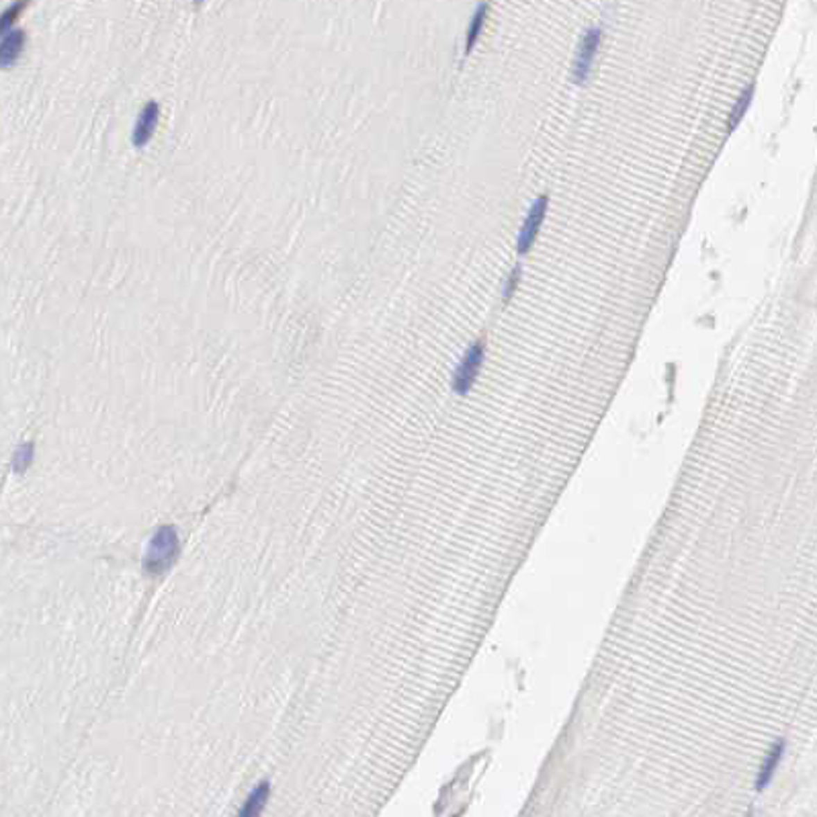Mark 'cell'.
<instances>
[{"mask_svg": "<svg viewBox=\"0 0 817 817\" xmlns=\"http://www.w3.org/2000/svg\"><path fill=\"white\" fill-rule=\"evenodd\" d=\"M484 342H475L467 348V353L463 355L461 363L457 365L455 373H453V391L455 394H467L471 389V385L475 383L480 369L484 365Z\"/></svg>", "mask_w": 817, "mask_h": 817, "instance_id": "cell-1", "label": "cell"}, {"mask_svg": "<svg viewBox=\"0 0 817 817\" xmlns=\"http://www.w3.org/2000/svg\"><path fill=\"white\" fill-rule=\"evenodd\" d=\"M600 37H603V35H600V29L592 27V29H588V31L584 33V37L580 40L578 51H575V58H573V68H572V81L573 82L582 84V82H586V78L590 76V70H592L594 58H596V53H598Z\"/></svg>", "mask_w": 817, "mask_h": 817, "instance_id": "cell-2", "label": "cell"}, {"mask_svg": "<svg viewBox=\"0 0 817 817\" xmlns=\"http://www.w3.org/2000/svg\"><path fill=\"white\" fill-rule=\"evenodd\" d=\"M547 203H549V199L543 195V197H539L531 205V209H529V213H527V217L523 221V228L519 232V254H527L532 248V244H534L537 234H539V230H541V226L545 221Z\"/></svg>", "mask_w": 817, "mask_h": 817, "instance_id": "cell-3", "label": "cell"}, {"mask_svg": "<svg viewBox=\"0 0 817 817\" xmlns=\"http://www.w3.org/2000/svg\"><path fill=\"white\" fill-rule=\"evenodd\" d=\"M158 117H160V107H158V103H148L144 109H142V113H140V117H137V123H135V129H133V144L137 146V148H142V146H146L148 142H150V137L154 135V129H156V125H158Z\"/></svg>", "mask_w": 817, "mask_h": 817, "instance_id": "cell-4", "label": "cell"}, {"mask_svg": "<svg viewBox=\"0 0 817 817\" xmlns=\"http://www.w3.org/2000/svg\"><path fill=\"white\" fill-rule=\"evenodd\" d=\"M25 47V33L21 29H12L0 40V68H10Z\"/></svg>", "mask_w": 817, "mask_h": 817, "instance_id": "cell-5", "label": "cell"}, {"mask_svg": "<svg viewBox=\"0 0 817 817\" xmlns=\"http://www.w3.org/2000/svg\"><path fill=\"white\" fill-rule=\"evenodd\" d=\"M486 15H488V4H486V2H482V4L478 6V10H475L473 19H471V25H469V29H467V47H465V49H467V53L473 49L475 41H478L480 33H482L484 21H486Z\"/></svg>", "mask_w": 817, "mask_h": 817, "instance_id": "cell-6", "label": "cell"}, {"mask_svg": "<svg viewBox=\"0 0 817 817\" xmlns=\"http://www.w3.org/2000/svg\"><path fill=\"white\" fill-rule=\"evenodd\" d=\"M782 748H784V743L782 741H778L777 748L768 754V758H766V762H764V766H762V773H760V780H758V789H764L768 782H770V778H773V775H775V770H777L778 762H780V756H782Z\"/></svg>", "mask_w": 817, "mask_h": 817, "instance_id": "cell-7", "label": "cell"}, {"mask_svg": "<svg viewBox=\"0 0 817 817\" xmlns=\"http://www.w3.org/2000/svg\"><path fill=\"white\" fill-rule=\"evenodd\" d=\"M752 96H754V84H750V86L741 92V96L737 99L736 107H734V111H732V115H730V131H734L737 127V123L741 121V117L746 115V111H748V107H750V103H752Z\"/></svg>", "mask_w": 817, "mask_h": 817, "instance_id": "cell-8", "label": "cell"}, {"mask_svg": "<svg viewBox=\"0 0 817 817\" xmlns=\"http://www.w3.org/2000/svg\"><path fill=\"white\" fill-rule=\"evenodd\" d=\"M27 2H29V0H17V2H12V4L0 15V35H4V33L10 31V27L15 25V21L19 19V15H21L23 8L27 6Z\"/></svg>", "mask_w": 817, "mask_h": 817, "instance_id": "cell-9", "label": "cell"}, {"mask_svg": "<svg viewBox=\"0 0 817 817\" xmlns=\"http://www.w3.org/2000/svg\"><path fill=\"white\" fill-rule=\"evenodd\" d=\"M519 281H521V264H516L514 271H512V273L508 275V279H506V285H504V291H502V299H504V301H508V299L512 297V293H514V289L519 285Z\"/></svg>", "mask_w": 817, "mask_h": 817, "instance_id": "cell-10", "label": "cell"}, {"mask_svg": "<svg viewBox=\"0 0 817 817\" xmlns=\"http://www.w3.org/2000/svg\"><path fill=\"white\" fill-rule=\"evenodd\" d=\"M29 455H31V447H23L17 453V457H15V469L17 471H21L29 463Z\"/></svg>", "mask_w": 817, "mask_h": 817, "instance_id": "cell-11", "label": "cell"}, {"mask_svg": "<svg viewBox=\"0 0 817 817\" xmlns=\"http://www.w3.org/2000/svg\"><path fill=\"white\" fill-rule=\"evenodd\" d=\"M201 2H203V0H197V4H201Z\"/></svg>", "mask_w": 817, "mask_h": 817, "instance_id": "cell-12", "label": "cell"}]
</instances>
